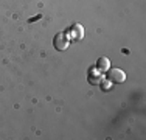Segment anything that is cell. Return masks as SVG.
Here are the masks:
<instances>
[{"mask_svg":"<svg viewBox=\"0 0 146 140\" xmlns=\"http://www.w3.org/2000/svg\"><path fill=\"white\" fill-rule=\"evenodd\" d=\"M72 34L75 39H82V36H84V30H82V27L79 25V23H75V27L72 28Z\"/></svg>","mask_w":146,"mask_h":140,"instance_id":"obj_5","label":"cell"},{"mask_svg":"<svg viewBox=\"0 0 146 140\" xmlns=\"http://www.w3.org/2000/svg\"><path fill=\"white\" fill-rule=\"evenodd\" d=\"M96 69L100 70V72H107V70L110 69V61L107 58H100L98 61H96Z\"/></svg>","mask_w":146,"mask_h":140,"instance_id":"obj_4","label":"cell"},{"mask_svg":"<svg viewBox=\"0 0 146 140\" xmlns=\"http://www.w3.org/2000/svg\"><path fill=\"white\" fill-rule=\"evenodd\" d=\"M104 81V76H103V73L100 72L98 69H92L90 70V73H89V83L90 84H93V86H100Z\"/></svg>","mask_w":146,"mask_h":140,"instance_id":"obj_3","label":"cell"},{"mask_svg":"<svg viewBox=\"0 0 146 140\" xmlns=\"http://www.w3.org/2000/svg\"><path fill=\"white\" fill-rule=\"evenodd\" d=\"M68 37L65 36L64 33H58L56 36H54V39H53V45H54V48L59 51H64V50H67V47H68Z\"/></svg>","mask_w":146,"mask_h":140,"instance_id":"obj_2","label":"cell"},{"mask_svg":"<svg viewBox=\"0 0 146 140\" xmlns=\"http://www.w3.org/2000/svg\"><path fill=\"white\" fill-rule=\"evenodd\" d=\"M106 78H107V81H110L112 84H121L126 79V73L121 69H109Z\"/></svg>","mask_w":146,"mask_h":140,"instance_id":"obj_1","label":"cell"},{"mask_svg":"<svg viewBox=\"0 0 146 140\" xmlns=\"http://www.w3.org/2000/svg\"><path fill=\"white\" fill-rule=\"evenodd\" d=\"M103 84V90H110V87H112V83H110V81H106V83H101Z\"/></svg>","mask_w":146,"mask_h":140,"instance_id":"obj_6","label":"cell"}]
</instances>
